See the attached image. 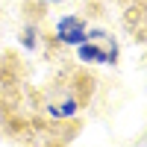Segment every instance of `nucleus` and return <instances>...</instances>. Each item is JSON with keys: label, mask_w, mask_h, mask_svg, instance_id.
<instances>
[{"label": "nucleus", "mask_w": 147, "mask_h": 147, "mask_svg": "<svg viewBox=\"0 0 147 147\" xmlns=\"http://www.w3.org/2000/svg\"><path fill=\"white\" fill-rule=\"evenodd\" d=\"M80 59H97V62H106L103 50H97V47H91V44H80Z\"/></svg>", "instance_id": "nucleus-2"}, {"label": "nucleus", "mask_w": 147, "mask_h": 147, "mask_svg": "<svg viewBox=\"0 0 147 147\" xmlns=\"http://www.w3.org/2000/svg\"><path fill=\"white\" fill-rule=\"evenodd\" d=\"M77 112V103H65L62 109H53V115H74Z\"/></svg>", "instance_id": "nucleus-3"}, {"label": "nucleus", "mask_w": 147, "mask_h": 147, "mask_svg": "<svg viewBox=\"0 0 147 147\" xmlns=\"http://www.w3.org/2000/svg\"><path fill=\"white\" fill-rule=\"evenodd\" d=\"M56 30H59V38H62V41H68V44H80V41L85 38V30H82V24H80V18H74V15L62 18Z\"/></svg>", "instance_id": "nucleus-1"}]
</instances>
